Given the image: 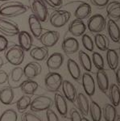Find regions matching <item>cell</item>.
<instances>
[{"label": "cell", "mask_w": 120, "mask_h": 121, "mask_svg": "<svg viewBox=\"0 0 120 121\" xmlns=\"http://www.w3.org/2000/svg\"><path fill=\"white\" fill-rule=\"evenodd\" d=\"M38 88H39V84L36 81L31 79H28L26 81L23 82L22 84L20 85L21 91L24 95H34Z\"/></svg>", "instance_id": "obj_28"}, {"label": "cell", "mask_w": 120, "mask_h": 121, "mask_svg": "<svg viewBox=\"0 0 120 121\" xmlns=\"http://www.w3.org/2000/svg\"><path fill=\"white\" fill-rule=\"evenodd\" d=\"M119 54L115 49L108 48L106 50V62L111 70H115L119 67Z\"/></svg>", "instance_id": "obj_27"}, {"label": "cell", "mask_w": 120, "mask_h": 121, "mask_svg": "<svg viewBox=\"0 0 120 121\" xmlns=\"http://www.w3.org/2000/svg\"><path fill=\"white\" fill-rule=\"evenodd\" d=\"M119 104H120V102H119Z\"/></svg>", "instance_id": "obj_52"}, {"label": "cell", "mask_w": 120, "mask_h": 121, "mask_svg": "<svg viewBox=\"0 0 120 121\" xmlns=\"http://www.w3.org/2000/svg\"><path fill=\"white\" fill-rule=\"evenodd\" d=\"M8 47V40L5 36L0 35V52H4L7 49Z\"/></svg>", "instance_id": "obj_43"}, {"label": "cell", "mask_w": 120, "mask_h": 121, "mask_svg": "<svg viewBox=\"0 0 120 121\" xmlns=\"http://www.w3.org/2000/svg\"><path fill=\"white\" fill-rule=\"evenodd\" d=\"M102 115L106 121H115L117 116L115 107L111 103H106L102 110Z\"/></svg>", "instance_id": "obj_33"}, {"label": "cell", "mask_w": 120, "mask_h": 121, "mask_svg": "<svg viewBox=\"0 0 120 121\" xmlns=\"http://www.w3.org/2000/svg\"><path fill=\"white\" fill-rule=\"evenodd\" d=\"M53 104V100L50 97L45 96V95H40L31 102L30 109L31 111L35 112H43L52 108Z\"/></svg>", "instance_id": "obj_3"}, {"label": "cell", "mask_w": 120, "mask_h": 121, "mask_svg": "<svg viewBox=\"0 0 120 121\" xmlns=\"http://www.w3.org/2000/svg\"><path fill=\"white\" fill-rule=\"evenodd\" d=\"M106 29L112 41L119 43L120 41V28L114 19H109L106 23Z\"/></svg>", "instance_id": "obj_20"}, {"label": "cell", "mask_w": 120, "mask_h": 121, "mask_svg": "<svg viewBox=\"0 0 120 121\" xmlns=\"http://www.w3.org/2000/svg\"><path fill=\"white\" fill-rule=\"evenodd\" d=\"M78 59L82 67L86 72H90L92 70V60L90 56L86 52L81 50L78 52Z\"/></svg>", "instance_id": "obj_31"}, {"label": "cell", "mask_w": 120, "mask_h": 121, "mask_svg": "<svg viewBox=\"0 0 120 121\" xmlns=\"http://www.w3.org/2000/svg\"><path fill=\"white\" fill-rule=\"evenodd\" d=\"M19 45L24 50L25 52L30 51L33 44V38L32 35L28 32L21 31L18 34Z\"/></svg>", "instance_id": "obj_18"}, {"label": "cell", "mask_w": 120, "mask_h": 121, "mask_svg": "<svg viewBox=\"0 0 120 121\" xmlns=\"http://www.w3.org/2000/svg\"><path fill=\"white\" fill-rule=\"evenodd\" d=\"M47 5L53 9H59L62 6V0H43Z\"/></svg>", "instance_id": "obj_40"}, {"label": "cell", "mask_w": 120, "mask_h": 121, "mask_svg": "<svg viewBox=\"0 0 120 121\" xmlns=\"http://www.w3.org/2000/svg\"><path fill=\"white\" fill-rule=\"evenodd\" d=\"M86 30V25L82 19H75L69 25V32L76 37L82 36L83 34H85Z\"/></svg>", "instance_id": "obj_13"}, {"label": "cell", "mask_w": 120, "mask_h": 121, "mask_svg": "<svg viewBox=\"0 0 120 121\" xmlns=\"http://www.w3.org/2000/svg\"><path fill=\"white\" fill-rule=\"evenodd\" d=\"M63 78L60 73L56 72H50L44 78V85L46 89L50 92H57L61 87Z\"/></svg>", "instance_id": "obj_5"}, {"label": "cell", "mask_w": 120, "mask_h": 121, "mask_svg": "<svg viewBox=\"0 0 120 121\" xmlns=\"http://www.w3.org/2000/svg\"><path fill=\"white\" fill-rule=\"evenodd\" d=\"M15 92L11 86H6L0 90V102L4 105H10L13 103Z\"/></svg>", "instance_id": "obj_22"}, {"label": "cell", "mask_w": 120, "mask_h": 121, "mask_svg": "<svg viewBox=\"0 0 120 121\" xmlns=\"http://www.w3.org/2000/svg\"><path fill=\"white\" fill-rule=\"evenodd\" d=\"M30 56L36 61H42L48 57V49L44 46L34 47L30 49Z\"/></svg>", "instance_id": "obj_21"}, {"label": "cell", "mask_w": 120, "mask_h": 121, "mask_svg": "<svg viewBox=\"0 0 120 121\" xmlns=\"http://www.w3.org/2000/svg\"><path fill=\"white\" fill-rule=\"evenodd\" d=\"M21 120L22 121H43V120L40 116L32 112L24 113L21 117Z\"/></svg>", "instance_id": "obj_39"}, {"label": "cell", "mask_w": 120, "mask_h": 121, "mask_svg": "<svg viewBox=\"0 0 120 121\" xmlns=\"http://www.w3.org/2000/svg\"><path fill=\"white\" fill-rule=\"evenodd\" d=\"M115 71L116 82H117V84L119 85V86H120V66L119 67H118Z\"/></svg>", "instance_id": "obj_46"}, {"label": "cell", "mask_w": 120, "mask_h": 121, "mask_svg": "<svg viewBox=\"0 0 120 121\" xmlns=\"http://www.w3.org/2000/svg\"><path fill=\"white\" fill-rule=\"evenodd\" d=\"M30 7L35 16L41 22H46L48 11L47 6L43 0H30Z\"/></svg>", "instance_id": "obj_7"}, {"label": "cell", "mask_w": 120, "mask_h": 121, "mask_svg": "<svg viewBox=\"0 0 120 121\" xmlns=\"http://www.w3.org/2000/svg\"><path fill=\"white\" fill-rule=\"evenodd\" d=\"M115 121H120V116H119H119H116V118H115Z\"/></svg>", "instance_id": "obj_47"}, {"label": "cell", "mask_w": 120, "mask_h": 121, "mask_svg": "<svg viewBox=\"0 0 120 121\" xmlns=\"http://www.w3.org/2000/svg\"><path fill=\"white\" fill-rule=\"evenodd\" d=\"M61 88H62L64 97L70 103H75L77 94V90L74 86L73 85V83L68 80H63Z\"/></svg>", "instance_id": "obj_12"}, {"label": "cell", "mask_w": 120, "mask_h": 121, "mask_svg": "<svg viewBox=\"0 0 120 121\" xmlns=\"http://www.w3.org/2000/svg\"><path fill=\"white\" fill-rule=\"evenodd\" d=\"M77 105L78 110L83 116H88L90 109V102L88 98L83 93H79L77 95Z\"/></svg>", "instance_id": "obj_23"}, {"label": "cell", "mask_w": 120, "mask_h": 121, "mask_svg": "<svg viewBox=\"0 0 120 121\" xmlns=\"http://www.w3.org/2000/svg\"><path fill=\"white\" fill-rule=\"evenodd\" d=\"M0 121H18L17 112L13 109H7L0 116Z\"/></svg>", "instance_id": "obj_35"}, {"label": "cell", "mask_w": 120, "mask_h": 121, "mask_svg": "<svg viewBox=\"0 0 120 121\" xmlns=\"http://www.w3.org/2000/svg\"><path fill=\"white\" fill-rule=\"evenodd\" d=\"M60 39V33L57 31L48 30L42 33L39 38L40 43L46 48H52L58 42Z\"/></svg>", "instance_id": "obj_9"}, {"label": "cell", "mask_w": 120, "mask_h": 121, "mask_svg": "<svg viewBox=\"0 0 120 121\" xmlns=\"http://www.w3.org/2000/svg\"><path fill=\"white\" fill-rule=\"evenodd\" d=\"M28 24L32 34L36 39H39L43 33V28L41 25V21L33 14L30 15L28 17Z\"/></svg>", "instance_id": "obj_14"}, {"label": "cell", "mask_w": 120, "mask_h": 121, "mask_svg": "<svg viewBox=\"0 0 120 121\" xmlns=\"http://www.w3.org/2000/svg\"><path fill=\"white\" fill-rule=\"evenodd\" d=\"M24 76V69L20 66H16L11 71L9 78L14 82H19Z\"/></svg>", "instance_id": "obj_36"}, {"label": "cell", "mask_w": 120, "mask_h": 121, "mask_svg": "<svg viewBox=\"0 0 120 121\" xmlns=\"http://www.w3.org/2000/svg\"><path fill=\"white\" fill-rule=\"evenodd\" d=\"M42 68L38 62H29L24 68V76L28 79L33 80L41 73Z\"/></svg>", "instance_id": "obj_11"}, {"label": "cell", "mask_w": 120, "mask_h": 121, "mask_svg": "<svg viewBox=\"0 0 120 121\" xmlns=\"http://www.w3.org/2000/svg\"><path fill=\"white\" fill-rule=\"evenodd\" d=\"M93 64L98 69H103L104 66H105V63H104V59L102 56L99 52H94L92 54V59Z\"/></svg>", "instance_id": "obj_37"}, {"label": "cell", "mask_w": 120, "mask_h": 121, "mask_svg": "<svg viewBox=\"0 0 120 121\" xmlns=\"http://www.w3.org/2000/svg\"><path fill=\"white\" fill-rule=\"evenodd\" d=\"M82 121H90V120H89L87 118H86V117H82Z\"/></svg>", "instance_id": "obj_49"}, {"label": "cell", "mask_w": 120, "mask_h": 121, "mask_svg": "<svg viewBox=\"0 0 120 121\" xmlns=\"http://www.w3.org/2000/svg\"><path fill=\"white\" fill-rule=\"evenodd\" d=\"M94 44L101 51H106L109 48V42L107 37L102 33H97L94 36Z\"/></svg>", "instance_id": "obj_32"}, {"label": "cell", "mask_w": 120, "mask_h": 121, "mask_svg": "<svg viewBox=\"0 0 120 121\" xmlns=\"http://www.w3.org/2000/svg\"><path fill=\"white\" fill-rule=\"evenodd\" d=\"M31 102H32V99H31L30 95H24L21 98L18 99L16 103V107L18 111L19 112H25L30 107Z\"/></svg>", "instance_id": "obj_34"}, {"label": "cell", "mask_w": 120, "mask_h": 121, "mask_svg": "<svg viewBox=\"0 0 120 121\" xmlns=\"http://www.w3.org/2000/svg\"><path fill=\"white\" fill-rule=\"evenodd\" d=\"M3 59H2V57H1V56H0V68L2 67V65H3Z\"/></svg>", "instance_id": "obj_48"}, {"label": "cell", "mask_w": 120, "mask_h": 121, "mask_svg": "<svg viewBox=\"0 0 120 121\" xmlns=\"http://www.w3.org/2000/svg\"><path fill=\"white\" fill-rule=\"evenodd\" d=\"M28 7L18 1H8L0 6V15L3 17L13 18L24 14Z\"/></svg>", "instance_id": "obj_1"}, {"label": "cell", "mask_w": 120, "mask_h": 121, "mask_svg": "<svg viewBox=\"0 0 120 121\" xmlns=\"http://www.w3.org/2000/svg\"><path fill=\"white\" fill-rule=\"evenodd\" d=\"M64 62V56L61 52H54L47 58L46 65L48 69L57 70L61 67Z\"/></svg>", "instance_id": "obj_17"}, {"label": "cell", "mask_w": 120, "mask_h": 121, "mask_svg": "<svg viewBox=\"0 0 120 121\" xmlns=\"http://www.w3.org/2000/svg\"><path fill=\"white\" fill-rule=\"evenodd\" d=\"M90 2L95 7L102 8V7H105L109 3L110 0H90Z\"/></svg>", "instance_id": "obj_44"}, {"label": "cell", "mask_w": 120, "mask_h": 121, "mask_svg": "<svg viewBox=\"0 0 120 121\" xmlns=\"http://www.w3.org/2000/svg\"><path fill=\"white\" fill-rule=\"evenodd\" d=\"M71 17V13L65 10H57L53 11L49 17V22L55 28H62L69 22Z\"/></svg>", "instance_id": "obj_4"}, {"label": "cell", "mask_w": 120, "mask_h": 121, "mask_svg": "<svg viewBox=\"0 0 120 121\" xmlns=\"http://www.w3.org/2000/svg\"><path fill=\"white\" fill-rule=\"evenodd\" d=\"M106 27V21L105 17L101 14H95L92 15L87 22V28L90 32L93 33H100L105 30Z\"/></svg>", "instance_id": "obj_6"}, {"label": "cell", "mask_w": 120, "mask_h": 121, "mask_svg": "<svg viewBox=\"0 0 120 121\" xmlns=\"http://www.w3.org/2000/svg\"><path fill=\"white\" fill-rule=\"evenodd\" d=\"M92 12L91 7L87 3H82L74 11V16L76 19H85L88 18Z\"/></svg>", "instance_id": "obj_24"}, {"label": "cell", "mask_w": 120, "mask_h": 121, "mask_svg": "<svg viewBox=\"0 0 120 121\" xmlns=\"http://www.w3.org/2000/svg\"><path fill=\"white\" fill-rule=\"evenodd\" d=\"M119 56H120V46H119Z\"/></svg>", "instance_id": "obj_51"}, {"label": "cell", "mask_w": 120, "mask_h": 121, "mask_svg": "<svg viewBox=\"0 0 120 121\" xmlns=\"http://www.w3.org/2000/svg\"><path fill=\"white\" fill-rule=\"evenodd\" d=\"M82 83L86 95L89 97H92L95 93V82L93 76L88 72L84 73L82 77Z\"/></svg>", "instance_id": "obj_10"}, {"label": "cell", "mask_w": 120, "mask_h": 121, "mask_svg": "<svg viewBox=\"0 0 120 121\" xmlns=\"http://www.w3.org/2000/svg\"><path fill=\"white\" fill-rule=\"evenodd\" d=\"M70 120L71 121H82V116L80 112L77 110L76 108H72L70 110Z\"/></svg>", "instance_id": "obj_41"}, {"label": "cell", "mask_w": 120, "mask_h": 121, "mask_svg": "<svg viewBox=\"0 0 120 121\" xmlns=\"http://www.w3.org/2000/svg\"><path fill=\"white\" fill-rule=\"evenodd\" d=\"M82 37V44L84 46V48H86L87 51L89 52H93L94 48V42L92 40V38L89 36L88 34H83Z\"/></svg>", "instance_id": "obj_38"}, {"label": "cell", "mask_w": 120, "mask_h": 121, "mask_svg": "<svg viewBox=\"0 0 120 121\" xmlns=\"http://www.w3.org/2000/svg\"><path fill=\"white\" fill-rule=\"evenodd\" d=\"M46 117H47L48 121H60L57 113L51 108L46 111Z\"/></svg>", "instance_id": "obj_42"}, {"label": "cell", "mask_w": 120, "mask_h": 121, "mask_svg": "<svg viewBox=\"0 0 120 121\" xmlns=\"http://www.w3.org/2000/svg\"><path fill=\"white\" fill-rule=\"evenodd\" d=\"M54 104L57 112L62 117H66L68 113V104L66 99L61 94L56 92L54 95Z\"/></svg>", "instance_id": "obj_16"}, {"label": "cell", "mask_w": 120, "mask_h": 121, "mask_svg": "<svg viewBox=\"0 0 120 121\" xmlns=\"http://www.w3.org/2000/svg\"><path fill=\"white\" fill-rule=\"evenodd\" d=\"M89 112H90V117L93 121H101L102 111L99 104L95 101H91V103H90Z\"/></svg>", "instance_id": "obj_29"}, {"label": "cell", "mask_w": 120, "mask_h": 121, "mask_svg": "<svg viewBox=\"0 0 120 121\" xmlns=\"http://www.w3.org/2000/svg\"><path fill=\"white\" fill-rule=\"evenodd\" d=\"M19 25L14 21L0 17V32L7 36H14L19 34Z\"/></svg>", "instance_id": "obj_8"}, {"label": "cell", "mask_w": 120, "mask_h": 121, "mask_svg": "<svg viewBox=\"0 0 120 121\" xmlns=\"http://www.w3.org/2000/svg\"><path fill=\"white\" fill-rule=\"evenodd\" d=\"M5 57L10 64L19 66L24 62L25 51L19 44H14L10 47L5 52Z\"/></svg>", "instance_id": "obj_2"}, {"label": "cell", "mask_w": 120, "mask_h": 121, "mask_svg": "<svg viewBox=\"0 0 120 121\" xmlns=\"http://www.w3.org/2000/svg\"><path fill=\"white\" fill-rule=\"evenodd\" d=\"M9 81V75L4 70H0V85H3Z\"/></svg>", "instance_id": "obj_45"}, {"label": "cell", "mask_w": 120, "mask_h": 121, "mask_svg": "<svg viewBox=\"0 0 120 121\" xmlns=\"http://www.w3.org/2000/svg\"><path fill=\"white\" fill-rule=\"evenodd\" d=\"M61 48L66 55L74 54L79 49V42L73 37L65 38L62 42Z\"/></svg>", "instance_id": "obj_15"}, {"label": "cell", "mask_w": 120, "mask_h": 121, "mask_svg": "<svg viewBox=\"0 0 120 121\" xmlns=\"http://www.w3.org/2000/svg\"><path fill=\"white\" fill-rule=\"evenodd\" d=\"M67 69L69 71V73L72 77L73 79H74L75 81H79L82 77V72H81V69L79 67L78 64L74 60L68 59L67 61Z\"/></svg>", "instance_id": "obj_26"}, {"label": "cell", "mask_w": 120, "mask_h": 121, "mask_svg": "<svg viewBox=\"0 0 120 121\" xmlns=\"http://www.w3.org/2000/svg\"><path fill=\"white\" fill-rule=\"evenodd\" d=\"M109 98L115 107L119 106L120 102V89L119 86L116 84H112L109 87Z\"/></svg>", "instance_id": "obj_30"}, {"label": "cell", "mask_w": 120, "mask_h": 121, "mask_svg": "<svg viewBox=\"0 0 120 121\" xmlns=\"http://www.w3.org/2000/svg\"><path fill=\"white\" fill-rule=\"evenodd\" d=\"M2 2H8V1H11V0H0Z\"/></svg>", "instance_id": "obj_50"}, {"label": "cell", "mask_w": 120, "mask_h": 121, "mask_svg": "<svg viewBox=\"0 0 120 121\" xmlns=\"http://www.w3.org/2000/svg\"><path fill=\"white\" fill-rule=\"evenodd\" d=\"M106 11L107 15L112 19H120V3L118 1L109 2L106 6Z\"/></svg>", "instance_id": "obj_25"}, {"label": "cell", "mask_w": 120, "mask_h": 121, "mask_svg": "<svg viewBox=\"0 0 120 121\" xmlns=\"http://www.w3.org/2000/svg\"><path fill=\"white\" fill-rule=\"evenodd\" d=\"M96 80L98 89L102 93H106L109 89V78L105 69H98L96 73Z\"/></svg>", "instance_id": "obj_19"}]
</instances>
